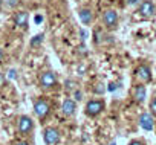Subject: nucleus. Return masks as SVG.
I'll return each instance as SVG.
<instances>
[{
	"instance_id": "nucleus-1",
	"label": "nucleus",
	"mask_w": 156,
	"mask_h": 145,
	"mask_svg": "<svg viewBox=\"0 0 156 145\" xmlns=\"http://www.w3.org/2000/svg\"><path fill=\"white\" fill-rule=\"evenodd\" d=\"M104 109H106V104H104L103 99H90V101H87L84 112H86L87 116L97 118V116H100L104 112Z\"/></svg>"
},
{
	"instance_id": "nucleus-2",
	"label": "nucleus",
	"mask_w": 156,
	"mask_h": 145,
	"mask_svg": "<svg viewBox=\"0 0 156 145\" xmlns=\"http://www.w3.org/2000/svg\"><path fill=\"white\" fill-rule=\"evenodd\" d=\"M138 12H139V14H141V17H142V19H145V20H148V19L154 17V14H156L154 3L151 2V0H142V2L139 3Z\"/></svg>"
},
{
	"instance_id": "nucleus-3",
	"label": "nucleus",
	"mask_w": 156,
	"mask_h": 145,
	"mask_svg": "<svg viewBox=\"0 0 156 145\" xmlns=\"http://www.w3.org/2000/svg\"><path fill=\"white\" fill-rule=\"evenodd\" d=\"M34 112L37 115L38 119H44L49 113H51V104L43 99V98H38L35 102H34Z\"/></svg>"
},
{
	"instance_id": "nucleus-4",
	"label": "nucleus",
	"mask_w": 156,
	"mask_h": 145,
	"mask_svg": "<svg viewBox=\"0 0 156 145\" xmlns=\"http://www.w3.org/2000/svg\"><path fill=\"white\" fill-rule=\"evenodd\" d=\"M60 137H61L60 130L55 127H48L43 131V140L46 145H57L60 142Z\"/></svg>"
},
{
	"instance_id": "nucleus-5",
	"label": "nucleus",
	"mask_w": 156,
	"mask_h": 145,
	"mask_svg": "<svg viewBox=\"0 0 156 145\" xmlns=\"http://www.w3.org/2000/svg\"><path fill=\"white\" fill-rule=\"evenodd\" d=\"M40 86L41 89H46V90H51L57 86V75L51 70H46L40 75Z\"/></svg>"
},
{
	"instance_id": "nucleus-6",
	"label": "nucleus",
	"mask_w": 156,
	"mask_h": 145,
	"mask_svg": "<svg viewBox=\"0 0 156 145\" xmlns=\"http://www.w3.org/2000/svg\"><path fill=\"white\" fill-rule=\"evenodd\" d=\"M135 77L136 80H139L142 84L144 83H150L151 81V69L145 64H139L136 69H135Z\"/></svg>"
},
{
	"instance_id": "nucleus-7",
	"label": "nucleus",
	"mask_w": 156,
	"mask_h": 145,
	"mask_svg": "<svg viewBox=\"0 0 156 145\" xmlns=\"http://www.w3.org/2000/svg\"><path fill=\"white\" fill-rule=\"evenodd\" d=\"M101 19H103V25H104L106 28H109V29H115L116 25H118V14H116V11H113V9L104 11Z\"/></svg>"
},
{
	"instance_id": "nucleus-8",
	"label": "nucleus",
	"mask_w": 156,
	"mask_h": 145,
	"mask_svg": "<svg viewBox=\"0 0 156 145\" xmlns=\"http://www.w3.org/2000/svg\"><path fill=\"white\" fill-rule=\"evenodd\" d=\"M132 96L133 99L138 102V104H142L145 102V98H147V87L142 84V83H138L132 87Z\"/></svg>"
},
{
	"instance_id": "nucleus-9",
	"label": "nucleus",
	"mask_w": 156,
	"mask_h": 145,
	"mask_svg": "<svg viewBox=\"0 0 156 145\" xmlns=\"http://www.w3.org/2000/svg\"><path fill=\"white\" fill-rule=\"evenodd\" d=\"M32 128H34V122H32V119H31L29 116L23 115V116L19 118V122H17V130H19V133L28 134V133L32 131Z\"/></svg>"
},
{
	"instance_id": "nucleus-10",
	"label": "nucleus",
	"mask_w": 156,
	"mask_h": 145,
	"mask_svg": "<svg viewBox=\"0 0 156 145\" xmlns=\"http://www.w3.org/2000/svg\"><path fill=\"white\" fill-rule=\"evenodd\" d=\"M139 125L142 130L145 131H151L154 128V119H153V115L150 112H144L139 115Z\"/></svg>"
},
{
	"instance_id": "nucleus-11",
	"label": "nucleus",
	"mask_w": 156,
	"mask_h": 145,
	"mask_svg": "<svg viewBox=\"0 0 156 145\" xmlns=\"http://www.w3.org/2000/svg\"><path fill=\"white\" fill-rule=\"evenodd\" d=\"M61 112H63L64 116H73L75 112H76V101L70 99V98H66L61 104Z\"/></svg>"
},
{
	"instance_id": "nucleus-12",
	"label": "nucleus",
	"mask_w": 156,
	"mask_h": 145,
	"mask_svg": "<svg viewBox=\"0 0 156 145\" xmlns=\"http://www.w3.org/2000/svg\"><path fill=\"white\" fill-rule=\"evenodd\" d=\"M28 20H29V14L26 11H19L14 16V23L19 28H26L28 26Z\"/></svg>"
},
{
	"instance_id": "nucleus-13",
	"label": "nucleus",
	"mask_w": 156,
	"mask_h": 145,
	"mask_svg": "<svg viewBox=\"0 0 156 145\" xmlns=\"http://www.w3.org/2000/svg\"><path fill=\"white\" fill-rule=\"evenodd\" d=\"M92 19H94V16H92L90 9H81L80 11V20H81L83 25H90Z\"/></svg>"
},
{
	"instance_id": "nucleus-14",
	"label": "nucleus",
	"mask_w": 156,
	"mask_h": 145,
	"mask_svg": "<svg viewBox=\"0 0 156 145\" xmlns=\"http://www.w3.org/2000/svg\"><path fill=\"white\" fill-rule=\"evenodd\" d=\"M43 38H44V37H43V34H38V35H35V37L31 40V46H32V47H35V46H40V44L43 43Z\"/></svg>"
},
{
	"instance_id": "nucleus-15",
	"label": "nucleus",
	"mask_w": 156,
	"mask_h": 145,
	"mask_svg": "<svg viewBox=\"0 0 156 145\" xmlns=\"http://www.w3.org/2000/svg\"><path fill=\"white\" fill-rule=\"evenodd\" d=\"M86 72H87V64H84V63L78 64V67H76V74L78 75L83 77V75H86Z\"/></svg>"
},
{
	"instance_id": "nucleus-16",
	"label": "nucleus",
	"mask_w": 156,
	"mask_h": 145,
	"mask_svg": "<svg viewBox=\"0 0 156 145\" xmlns=\"http://www.w3.org/2000/svg\"><path fill=\"white\" fill-rule=\"evenodd\" d=\"M76 54L80 55V57H84V55H87V47H86V44H84V43L78 44V47H76Z\"/></svg>"
},
{
	"instance_id": "nucleus-17",
	"label": "nucleus",
	"mask_w": 156,
	"mask_h": 145,
	"mask_svg": "<svg viewBox=\"0 0 156 145\" xmlns=\"http://www.w3.org/2000/svg\"><path fill=\"white\" fill-rule=\"evenodd\" d=\"M101 41H103L101 31H100V29H95V31H94V43H95V44H100Z\"/></svg>"
},
{
	"instance_id": "nucleus-18",
	"label": "nucleus",
	"mask_w": 156,
	"mask_h": 145,
	"mask_svg": "<svg viewBox=\"0 0 156 145\" xmlns=\"http://www.w3.org/2000/svg\"><path fill=\"white\" fill-rule=\"evenodd\" d=\"M148 110H150V113H151L153 116H156V96L151 98V101H150V104H148Z\"/></svg>"
},
{
	"instance_id": "nucleus-19",
	"label": "nucleus",
	"mask_w": 156,
	"mask_h": 145,
	"mask_svg": "<svg viewBox=\"0 0 156 145\" xmlns=\"http://www.w3.org/2000/svg\"><path fill=\"white\" fill-rule=\"evenodd\" d=\"M97 87L94 89V92L95 93H98V95H101V93H104V90H106V87H104V84H95Z\"/></svg>"
},
{
	"instance_id": "nucleus-20",
	"label": "nucleus",
	"mask_w": 156,
	"mask_h": 145,
	"mask_svg": "<svg viewBox=\"0 0 156 145\" xmlns=\"http://www.w3.org/2000/svg\"><path fill=\"white\" fill-rule=\"evenodd\" d=\"M17 72H16V69H9L8 70V80H16L17 78Z\"/></svg>"
},
{
	"instance_id": "nucleus-21",
	"label": "nucleus",
	"mask_w": 156,
	"mask_h": 145,
	"mask_svg": "<svg viewBox=\"0 0 156 145\" xmlns=\"http://www.w3.org/2000/svg\"><path fill=\"white\" fill-rule=\"evenodd\" d=\"M6 3H8L9 8H16V6L20 3V0H6Z\"/></svg>"
},
{
	"instance_id": "nucleus-22",
	"label": "nucleus",
	"mask_w": 156,
	"mask_h": 145,
	"mask_svg": "<svg viewBox=\"0 0 156 145\" xmlns=\"http://www.w3.org/2000/svg\"><path fill=\"white\" fill-rule=\"evenodd\" d=\"M81 96H83V93H81L80 90H73V98H75V101H81Z\"/></svg>"
},
{
	"instance_id": "nucleus-23",
	"label": "nucleus",
	"mask_w": 156,
	"mask_h": 145,
	"mask_svg": "<svg viewBox=\"0 0 156 145\" xmlns=\"http://www.w3.org/2000/svg\"><path fill=\"white\" fill-rule=\"evenodd\" d=\"M116 87H118V86H116V83H109L107 90H109V92H115V90H116Z\"/></svg>"
},
{
	"instance_id": "nucleus-24",
	"label": "nucleus",
	"mask_w": 156,
	"mask_h": 145,
	"mask_svg": "<svg viewBox=\"0 0 156 145\" xmlns=\"http://www.w3.org/2000/svg\"><path fill=\"white\" fill-rule=\"evenodd\" d=\"M129 145H145V143H144L141 139H135V140H130Z\"/></svg>"
},
{
	"instance_id": "nucleus-25",
	"label": "nucleus",
	"mask_w": 156,
	"mask_h": 145,
	"mask_svg": "<svg viewBox=\"0 0 156 145\" xmlns=\"http://www.w3.org/2000/svg\"><path fill=\"white\" fill-rule=\"evenodd\" d=\"M138 3H141V0H127V5H130V6H135Z\"/></svg>"
},
{
	"instance_id": "nucleus-26",
	"label": "nucleus",
	"mask_w": 156,
	"mask_h": 145,
	"mask_svg": "<svg viewBox=\"0 0 156 145\" xmlns=\"http://www.w3.org/2000/svg\"><path fill=\"white\" fill-rule=\"evenodd\" d=\"M80 37H81V40H86L87 38V32L84 29H80Z\"/></svg>"
},
{
	"instance_id": "nucleus-27",
	"label": "nucleus",
	"mask_w": 156,
	"mask_h": 145,
	"mask_svg": "<svg viewBox=\"0 0 156 145\" xmlns=\"http://www.w3.org/2000/svg\"><path fill=\"white\" fill-rule=\"evenodd\" d=\"M43 22V16H35V23H41Z\"/></svg>"
},
{
	"instance_id": "nucleus-28",
	"label": "nucleus",
	"mask_w": 156,
	"mask_h": 145,
	"mask_svg": "<svg viewBox=\"0 0 156 145\" xmlns=\"http://www.w3.org/2000/svg\"><path fill=\"white\" fill-rule=\"evenodd\" d=\"M16 145H29V143H28V142H23V140H22V142H17Z\"/></svg>"
},
{
	"instance_id": "nucleus-29",
	"label": "nucleus",
	"mask_w": 156,
	"mask_h": 145,
	"mask_svg": "<svg viewBox=\"0 0 156 145\" xmlns=\"http://www.w3.org/2000/svg\"><path fill=\"white\" fill-rule=\"evenodd\" d=\"M3 60V50H2V47H0V61Z\"/></svg>"
},
{
	"instance_id": "nucleus-30",
	"label": "nucleus",
	"mask_w": 156,
	"mask_h": 145,
	"mask_svg": "<svg viewBox=\"0 0 156 145\" xmlns=\"http://www.w3.org/2000/svg\"><path fill=\"white\" fill-rule=\"evenodd\" d=\"M3 81H5V78H3V77H2V74H0V84H2V83H3Z\"/></svg>"
},
{
	"instance_id": "nucleus-31",
	"label": "nucleus",
	"mask_w": 156,
	"mask_h": 145,
	"mask_svg": "<svg viewBox=\"0 0 156 145\" xmlns=\"http://www.w3.org/2000/svg\"><path fill=\"white\" fill-rule=\"evenodd\" d=\"M110 145H115V142H112V143H110Z\"/></svg>"
},
{
	"instance_id": "nucleus-32",
	"label": "nucleus",
	"mask_w": 156,
	"mask_h": 145,
	"mask_svg": "<svg viewBox=\"0 0 156 145\" xmlns=\"http://www.w3.org/2000/svg\"><path fill=\"white\" fill-rule=\"evenodd\" d=\"M0 5H2V0H0Z\"/></svg>"
}]
</instances>
